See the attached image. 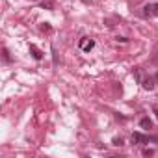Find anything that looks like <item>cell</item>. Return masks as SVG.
Listing matches in <instances>:
<instances>
[{
  "label": "cell",
  "mask_w": 158,
  "mask_h": 158,
  "mask_svg": "<svg viewBox=\"0 0 158 158\" xmlns=\"http://www.w3.org/2000/svg\"><path fill=\"white\" fill-rule=\"evenodd\" d=\"M114 145L121 147V145H123V139H121V138H114Z\"/></svg>",
  "instance_id": "cell-11"
},
{
  "label": "cell",
  "mask_w": 158,
  "mask_h": 158,
  "mask_svg": "<svg viewBox=\"0 0 158 158\" xmlns=\"http://www.w3.org/2000/svg\"><path fill=\"white\" fill-rule=\"evenodd\" d=\"M152 112L156 114V119H158V106H154V108H152Z\"/></svg>",
  "instance_id": "cell-14"
},
{
  "label": "cell",
  "mask_w": 158,
  "mask_h": 158,
  "mask_svg": "<svg viewBox=\"0 0 158 158\" xmlns=\"http://www.w3.org/2000/svg\"><path fill=\"white\" fill-rule=\"evenodd\" d=\"M80 45H82V48H84V50H88V52H89V50L95 47V41H89V43H84V41H82Z\"/></svg>",
  "instance_id": "cell-5"
},
{
  "label": "cell",
  "mask_w": 158,
  "mask_h": 158,
  "mask_svg": "<svg viewBox=\"0 0 158 158\" xmlns=\"http://www.w3.org/2000/svg\"><path fill=\"white\" fill-rule=\"evenodd\" d=\"M143 10H145V11H143L145 15H152V6H151V4H147V6H145Z\"/></svg>",
  "instance_id": "cell-7"
},
{
  "label": "cell",
  "mask_w": 158,
  "mask_h": 158,
  "mask_svg": "<svg viewBox=\"0 0 158 158\" xmlns=\"http://www.w3.org/2000/svg\"><path fill=\"white\" fill-rule=\"evenodd\" d=\"M141 154H143V156H152V154H154V151H152V149H143V152H141Z\"/></svg>",
  "instance_id": "cell-9"
},
{
  "label": "cell",
  "mask_w": 158,
  "mask_h": 158,
  "mask_svg": "<svg viewBox=\"0 0 158 158\" xmlns=\"http://www.w3.org/2000/svg\"><path fill=\"white\" fill-rule=\"evenodd\" d=\"M132 141H134V143H147L149 139H147L143 134H139V132H134V134H132Z\"/></svg>",
  "instance_id": "cell-2"
},
{
  "label": "cell",
  "mask_w": 158,
  "mask_h": 158,
  "mask_svg": "<svg viewBox=\"0 0 158 158\" xmlns=\"http://www.w3.org/2000/svg\"><path fill=\"white\" fill-rule=\"evenodd\" d=\"M2 54H4V60H6V61H11V58H10V52H8V48H4V50H2Z\"/></svg>",
  "instance_id": "cell-10"
},
{
  "label": "cell",
  "mask_w": 158,
  "mask_h": 158,
  "mask_svg": "<svg viewBox=\"0 0 158 158\" xmlns=\"http://www.w3.org/2000/svg\"><path fill=\"white\" fill-rule=\"evenodd\" d=\"M152 15L158 17V4H152Z\"/></svg>",
  "instance_id": "cell-12"
},
{
  "label": "cell",
  "mask_w": 158,
  "mask_h": 158,
  "mask_svg": "<svg viewBox=\"0 0 158 158\" xmlns=\"http://www.w3.org/2000/svg\"><path fill=\"white\" fill-rule=\"evenodd\" d=\"M139 127L145 128V130H149V128H152V121H151L149 117H143V119L139 121Z\"/></svg>",
  "instance_id": "cell-4"
},
{
  "label": "cell",
  "mask_w": 158,
  "mask_h": 158,
  "mask_svg": "<svg viewBox=\"0 0 158 158\" xmlns=\"http://www.w3.org/2000/svg\"><path fill=\"white\" fill-rule=\"evenodd\" d=\"M30 52H32V56H34L35 60H41V58H43V52H41L35 45H30Z\"/></svg>",
  "instance_id": "cell-3"
},
{
  "label": "cell",
  "mask_w": 158,
  "mask_h": 158,
  "mask_svg": "<svg viewBox=\"0 0 158 158\" xmlns=\"http://www.w3.org/2000/svg\"><path fill=\"white\" fill-rule=\"evenodd\" d=\"M39 28H41V32H50V24H48V23H43Z\"/></svg>",
  "instance_id": "cell-8"
},
{
  "label": "cell",
  "mask_w": 158,
  "mask_h": 158,
  "mask_svg": "<svg viewBox=\"0 0 158 158\" xmlns=\"http://www.w3.org/2000/svg\"><path fill=\"white\" fill-rule=\"evenodd\" d=\"M115 39H117V41H121V43H127V41H128L127 37H115Z\"/></svg>",
  "instance_id": "cell-13"
},
{
  "label": "cell",
  "mask_w": 158,
  "mask_h": 158,
  "mask_svg": "<svg viewBox=\"0 0 158 158\" xmlns=\"http://www.w3.org/2000/svg\"><path fill=\"white\" fill-rule=\"evenodd\" d=\"M41 6L45 10H54V2H50V0H45V2H41Z\"/></svg>",
  "instance_id": "cell-6"
},
{
  "label": "cell",
  "mask_w": 158,
  "mask_h": 158,
  "mask_svg": "<svg viewBox=\"0 0 158 158\" xmlns=\"http://www.w3.org/2000/svg\"><path fill=\"white\" fill-rule=\"evenodd\" d=\"M82 2H84V4H91V2H93V0H82Z\"/></svg>",
  "instance_id": "cell-15"
},
{
  "label": "cell",
  "mask_w": 158,
  "mask_h": 158,
  "mask_svg": "<svg viewBox=\"0 0 158 158\" xmlns=\"http://www.w3.org/2000/svg\"><path fill=\"white\" fill-rule=\"evenodd\" d=\"M141 86H143V89L152 91V89H154V80H152L151 76H147V78H143V80H141Z\"/></svg>",
  "instance_id": "cell-1"
}]
</instances>
